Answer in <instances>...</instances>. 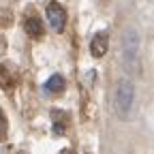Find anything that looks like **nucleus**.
Masks as SVG:
<instances>
[{
	"mask_svg": "<svg viewBox=\"0 0 154 154\" xmlns=\"http://www.w3.org/2000/svg\"><path fill=\"white\" fill-rule=\"evenodd\" d=\"M122 62H124L128 73H135L139 69V34L135 30H126V34H124Z\"/></svg>",
	"mask_w": 154,
	"mask_h": 154,
	"instance_id": "1",
	"label": "nucleus"
},
{
	"mask_svg": "<svg viewBox=\"0 0 154 154\" xmlns=\"http://www.w3.org/2000/svg\"><path fill=\"white\" fill-rule=\"evenodd\" d=\"M133 99H135V86L133 82H122L118 86V92H116V105H118V113L120 118H126L133 109Z\"/></svg>",
	"mask_w": 154,
	"mask_h": 154,
	"instance_id": "2",
	"label": "nucleus"
},
{
	"mask_svg": "<svg viewBox=\"0 0 154 154\" xmlns=\"http://www.w3.org/2000/svg\"><path fill=\"white\" fill-rule=\"evenodd\" d=\"M47 19H49L51 30H56V32H62V30H64L66 13H64V9L58 5V2H49V5H47Z\"/></svg>",
	"mask_w": 154,
	"mask_h": 154,
	"instance_id": "3",
	"label": "nucleus"
},
{
	"mask_svg": "<svg viewBox=\"0 0 154 154\" xmlns=\"http://www.w3.org/2000/svg\"><path fill=\"white\" fill-rule=\"evenodd\" d=\"M107 47H109V38H107L105 32H99L90 43V51H92L94 58H103L107 54Z\"/></svg>",
	"mask_w": 154,
	"mask_h": 154,
	"instance_id": "4",
	"label": "nucleus"
},
{
	"mask_svg": "<svg viewBox=\"0 0 154 154\" xmlns=\"http://www.w3.org/2000/svg\"><path fill=\"white\" fill-rule=\"evenodd\" d=\"M45 90L47 92H62L64 90V77L62 75H51L45 84Z\"/></svg>",
	"mask_w": 154,
	"mask_h": 154,
	"instance_id": "5",
	"label": "nucleus"
},
{
	"mask_svg": "<svg viewBox=\"0 0 154 154\" xmlns=\"http://www.w3.org/2000/svg\"><path fill=\"white\" fill-rule=\"evenodd\" d=\"M26 32L30 36H41L43 34V24L38 22V17H28L26 19Z\"/></svg>",
	"mask_w": 154,
	"mask_h": 154,
	"instance_id": "6",
	"label": "nucleus"
},
{
	"mask_svg": "<svg viewBox=\"0 0 154 154\" xmlns=\"http://www.w3.org/2000/svg\"><path fill=\"white\" fill-rule=\"evenodd\" d=\"M0 135H2V113H0Z\"/></svg>",
	"mask_w": 154,
	"mask_h": 154,
	"instance_id": "7",
	"label": "nucleus"
}]
</instances>
